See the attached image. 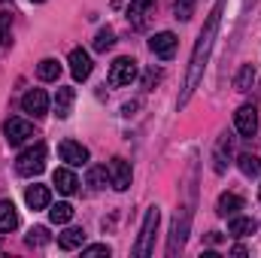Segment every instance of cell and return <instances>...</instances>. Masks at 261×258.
I'll return each mask as SVG.
<instances>
[{
    "label": "cell",
    "mask_w": 261,
    "mask_h": 258,
    "mask_svg": "<svg viewBox=\"0 0 261 258\" xmlns=\"http://www.w3.org/2000/svg\"><path fill=\"white\" fill-rule=\"evenodd\" d=\"M18 228V213L12 207V200H0V231H15Z\"/></svg>",
    "instance_id": "obj_20"
},
{
    "label": "cell",
    "mask_w": 261,
    "mask_h": 258,
    "mask_svg": "<svg viewBox=\"0 0 261 258\" xmlns=\"http://www.w3.org/2000/svg\"><path fill=\"white\" fill-rule=\"evenodd\" d=\"M234 125L240 131V137H255V131H258V110L252 104H243L234 113Z\"/></svg>",
    "instance_id": "obj_6"
},
{
    "label": "cell",
    "mask_w": 261,
    "mask_h": 258,
    "mask_svg": "<svg viewBox=\"0 0 261 258\" xmlns=\"http://www.w3.org/2000/svg\"><path fill=\"white\" fill-rule=\"evenodd\" d=\"M43 167H46V146L43 143H34L31 149H24L15 161V170L21 176H37V173H43Z\"/></svg>",
    "instance_id": "obj_3"
},
{
    "label": "cell",
    "mask_w": 261,
    "mask_h": 258,
    "mask_svg": "<svg viewBox=\"0 0 261 258\" xmlns=\"http://www.w3.org/2000/svg\"><path fill=\"white\" fill-rule=\"evenodd\" d=\"M237 167H240L243 176H258L261 173V158L258 155H240V158H237Z\"/></svg>",
    "instance_id": "obj_22"
},
{
    "label": "cell",
    "mask_w": 261,
    "mask_h": 258,
    "mask_svg": "<svg viewBox=\"0 0 261 258\" xmlns=\"http://www.w3.org/2000/svg\"><path fill=\"white\" fill-rule=\"evenodd\" d=\"M231 149H234V137H231V134H222L219 143H216V152H213V161H216L213 167H216V173H225V170H228Z\"/></svg>",
    "instance_id": "obj_12"
},
{
    "label": "cell",
    "mask_w": 261,
    "mask_h": 258,
    "mask_svg": "<svg viewBox=\"0 0 261 258\" xmlns=\"http://www.w3.org/2000/svg\"><path fill=\"white\" fill-rule=\"evenodd\" d=\"M52 183L58 186L61 194H73L76 189H79V179H76V173H73L70 167H58V170L52 173Z\"/></svg>",
    "instance_id": "obj_15"
},
{
    "label": "cell",
    "mask_w": 261,
    "mask_h": 258,
    "mask_svg": "<svg viewBox=\"0 0 261 258\" xmlns=\"http://www.w3.org/2000/svg\"><path fill=\"white\" fill-rule=\"evenodd\" d=\"M107 167H91V173H88V186L91 189H103L107 186Z\"/></svg>",
    "instance_id": "obj_28"
},
{
    "label": "cell",
    "mask_w": 261,
    "mask_h": 258,
    "mask_svg": "<svg viewBox=\"0 0 261 258\" xmlns=\"http://www.w3.org/2000/svg\"><path fill=\"white\" fill-rule=\"evenodd\" d=\"M21 110H24L28 116H34V119H43V116L49 113V97H46V91H43V88H31V91L21 97Z\"/></svg>",
    "instance_id": "obj_5"
},
{
    "label": "cell",
    "mask_w": 261,
    "mask_h": 258,
    "mask_svg": "<svg viewBox=\"0 0 261 258\" xmlns=\"http://www.w3.org/2000/svg\"><path fill=\"white\" fill-rule=\"evenodd\" d=\"M58 155H61V161H67L70 167H82V164H88V149L82 146V143H76V140H64L61 146H58Z\"/></svg>",
    "instance_id": "obj_8"
},
{
    "label": "cell",
    "mask_w": 261,
    "mask_h": 258,
    "mask_svg": "<svg viewBox=\"0 0 261 258\" xmlns=\"http://www.w3.org/2000/svg\"><path fill=\"white\" fill-rule=\"evenodd\" d=\"M231 255H246V246H240V243H237V246L231 249Z\"/></svg>",
    "instance_id": "obj_32"
},
{
    "label": "cell",
    "mask_w": 261,
    "mask_h": 258,
    "mask_svg": "<svg viewBox=\"0 0 261 258\" xmlns=\"http://www.w3.org/2000/svg\"><path fill=\"white\" fill-rule=\"evenodd\" d=\"M176 34H170V31H161V34H155L152 40H149V49H152V55H158V58H173L176 55Z\"/></svg>",
    "instance_id": "obj_9"
},
{
    "label": "cell",
    "mask_w": 261,
    "mask_h": 258,
    "mask_svg": "<svg viewBox=\"0 0 261 258\" xmlns=\"http://www.w3.org/2000/svg\"><path fill=\"white\" fill-rule=\"evenodd\" d=\"M137 79V61L134 58H116L110 67V85H130Z\"/></svg>",
    "instance_id": "obj_4"
},
{
    "label": "cell",
    "mask_w": 261,
    "mask_h": 258,
    "mask_svg": "<svg viewBox=\"0 0 261 258\" xmlns=\"http://www.w3.org/2000/svg\"><path fill=\"white\" fill-rule=\"evenodd\" d=\"M34 3H43V0H34Z\"/></svg>",
    "instance_id": "obj_34"
},
{
    "label": "cell",
    "mask_w": 261,
    "mask_h": 258,
    "mask_svg": "<svg viewBox=\"0 0 261 258\" xmlns=\"http://www.w3.org/2000/svg\"><path fill=\"white\" fill-rule=\"evenodd\" d=\"M155 6V0H130L128 6V21L134 28H143V18H146V12Z\"/></svg>",
    "instance_id": "obj_19"
},
{
    "label": "cell",
    "mask_w": 261,
    "mask_h": 258,
    "mask_svg": "<svg viewBox=\"0 0 261 258\" xmlns=\"http://www.w3.org/2000/svg\"><path fill=\"white\" fill-rule=\"evenodd\" d=\"M73 100H76V91L73 88H58V94H55V116L58 119H67L70 116Z\"/></svg>",
    "instance_id": "obj_18"
},
{
    "label": "cell",
    "mask_w": 261,
    "mask_h": 258,
    "mask_svg": "<svg viewBox=\"0 0 261 258\" xmlns=\"http://www.w3.org/2000/svg\"><path fill=\"white\" fill-rule=\"evenodd\" d=\"M110 183L116 192H128L130 189V164L125 158H113L110 161Z\"/></svg>",
    "instance_id": "obj_10"
},
{
    "label": "cell",
    "mask_w": 261,
    "mask_h": 258,
    "mask_svg": "<svg viewBox=\"0 0 261 258\" xmlns=\"http://www.w3.org/2000/svg\"><path fill=\"white\" fill-rule=\"evenodd\" d=\"M70 73H73L76 82H82V79L91 76V55L85 49H73L70 52Z\"/></svg>",
    "instance_id": "obj_11"
},
{
    "label": "cell",
    "mask_w": 261,
    "mask_h": 258,
    "mask_svg": "<svg viewBox=\"0 0 261 258\" xmlns=\"http://www.w3.org/2000/svg\"><path fill=\"white\" fill-rule=\"evenodd\" d=\"M158 222H161V213L158 207H149L146 219H143V228H140V240L134 243V255L146 258L155 252V231H158Z\"/></svg>",
    "instance_id": "obj_2"
},
{
    "label": "cell",
    "mask_w": 261,
    "mask_h": 258,
    "mask_svg": "<svg viewBox=\"0 0 261 258\" xmlns=\"http://www.w3.org/2000/svg\"><path fill=\"white\" fill-rule=\"evenodd\" d=\"M82 255L85 258H94V255L110 258V246H107V243H91V246H82Z\"/></svg>",
    "instance_id": "obj_29"
},
{
    "label": "cell",
    "mask_w": 261,
    "mask_h": 258,
    "mask_svg": "<svg viewBox=\"0 0 261 258\" xmlns=\"http://www.w3.org/2000/svg\"><path fill=\"white\" fill-rule=\"evenodd\" d=\"M249 3H255V0H249Z\"/></svg>",
    "instance_id": "obj_35"
},
{
    "label": "cell",
    "mask_w": 261,
    "mask_h": 258,
    "mask_svg": "<svg viewBox=\"0 0 261 258\" xmlns=\"http://www.w3.org/2000/svg\"><path fill=\"white\" fill-rule=\"evenodd\" d=\"M255 231H258V222L252 216H231V225H228L231 237H252Z\"/></svg>",
    "instance_id": "obj_13"
},
{
    "label": "cell",
    "mask_w": 261,
    "mask_h": 258,
    "mask_svg": "<svg viewBox=\"0 0 261 258\" xmlns=\"http://www.w3.org/2000/svg\"><path fill=\"white\" fill-rule=\"evenodd\" d=\"M37 76H40L43 82H55V79L61 76V64H58L55 58H43V61L37 64Z\"/></svg>",
    "instance_id": "obj_21"
},
{
    "label": "cell",
    "mask_w": 261,
    "mask_h": 258,
    "mask_svg": "<svg viewBox=\"0 0 261 258\" xmlns=\"http://www.w3.org/2000/svg\"><path fill=\"white\" fill-rule=\"evenodd\" d=\"M82 243H85V231H82V228H67V231L58 234V246H61L64 252L82 249Z\"/></svg>",
    "instance_id": "obj_17"
},
{
    "label": "cell",
    "mask_w": 261,
    "mask_h": 258,
    "mask_svg": "<svg viewBox=\"0 0 261 258\" xmlns=\"http://www.w3.org/2000/svg\"><path fill=\"white\" fill-rule=\"evenodd\" d=\"M9 43H12V15L0 12V46H9Z\"/></svg>",
    "instance_id": "obj_27"
},
{
    "label": "cell",
    "mask_w": 261,
    "mask_h": 258,
    "mask_svg": "<svg viewBox=\"0 0 261 258\" xmlns=\"http://www.w3.org/2000/svg\"><path fill=\"white\" fill-rule=\"evenodd\" d=\"M158 79H161V70H149V73H146V88H152Z\"/></svg>",
    "instance_id": "obj_31"
},
{
    "label": "cell",
    "mask_w": 261,
    "mask_h": 258,
    "mask_svg": "<svg viewBox=\"0 0 261 258\" xmlns=\"http://www.w3.org/2000/svg\"><path fill=\"white\" fill-rule=\"evenodd\" d=\"M24 203L31 207V210H46L49 203H52V194L46 186H31L28 192H24Z\"/></svg>",
    "instance_id": "obj_16"
},
{
    "label": "cell",
    "mask_w": 261,
    "mask_h": 258,
    "mask_svg": "<svg viewBox=\"0 0 261 258\" xmlns=\"http://www.w3.org/2000/svg\"><path fill=\"white\" fill-rule=\"evenodd\" d=\"M49 219H52L55 225H67V222L73 219V207H70L67 200H64V203H55V207L49 210Z\"/></svg>",
    "instance_id": "obj_25"
},
{
    "label": "cell",
    "mask_w": 261,
    "mask_h": 258,
    "mask_svg": "<svg viewBox=\"0 0 261 258\" xmlns=\"http://www.w3.org/2000/svg\"><path fill=\"white\" fill-rule=\"evenodd\" d=\"M3 134H6V143H9V146H18V143H24V140L34 137V125L24 122V119H15V116H12V119H6Z\"/></svg>",
    "instance_id": "obj_7"
},
{
    "label": "cell",
    "mask_w": 261,
    "mask_h": 258,
    "mask_svg": "<svg viewBox=\"0 0 261 258\" xmlns=\"http://www.w3.org/2000/svg\"><path fill=\"white\" fill-rule=\"evenodd\" d=\"M113 46H116V34H113V28H100L97 37H94V52H110Z\"/></svg>",
    "instance_id": "obj_24"
},
{
    "label": "cell",
    "mask_w": 261,
    "mask_h": 258,
    "mask_svg": "<svg viewBox=\"0 0 261 258\" xmlns=\"http://www.w3.org/2000/svg\"><path fill=\"white\" fill-rule=\"evenodd\" d=\"M0 3H9V0H0Z\"/></svg>",
    "instance_id": "obj_33"
},
{
    "label": "cell",
    "mask_w": 261,
    "mask_h": 258,
    "mask_svg": "<svg viewBox=\"0 0 261 258\" xmlns=\"http://www.w3.org/2000/svg\"><path fill=\"white\" fill-rule=\"evenodd\" d=\"M225 3H228V0H216V6H213V12H210L206 24H203L200 37H197L195 52H192V64H189V76H186V91H182V97H179V107H186V104H189L192 91H195L197 82H200V73H203V67H206V58H210V49H213V40H216L219 21H222Z\"/></svg>",
    "instance_id": "obj_1"
},
{
    "label": "cell",
    "mask_w": 261,
    "mask_h": 258,
    "mask_svg": "<svg viewBox=\"0 0 261 258\" xmlns=\"http://www.w3.org/2000/svg\"><path fill=\"white\" fill-rule=\"evenodd\" d=\"M173 15H176L179 21H189V18L195 15V0H176V3H173Z\"/></svg>",
    "instance_id": "obj_26"
},
{
    "label": "cell",
    "mask_w": 261,
    "mask_h": 258,
    "mask_svg": "<svg viewBox=\"0 0 261 258\" xmlns=\"http://www.w3.org/2000/svg\"><path fill=\"white\" fill-rule=\"evenodd\" d=\"M49 240V231L46 228H34L31 234H28V246H43Z\"/></svg>",
    "instance_id": "obj_30"
},
{
    "label": "cell",
    "mask_w": 261,
    "mask_h": 258,
    "mask_svg": "<svg viewBox=\"0 0 261 258\" xmlns=\"http://www.w3.org/2000/svg\"><path fill=\"white\" fill-rule=\"evenodd\" d=\"M252 82H255V67L243 64L240 67V73H237V79H234V88H237V91H249Z\"/></svg>",
    "instance_id": "obj_23"
},
{
    "label": "cell",
    "mask_w": 261,
    "mask_h": 258,
    "mask_svg": "<svg viewBox=\"0 0 261 258\" xmlns=\"http://www.w3.org/2000/svg\"><path fill=\"white\" fill-rule=\"evenodd\" d=\"M240 210H243V197H240V194L225 192L219 200H216V213H219L222 219H228V216H237Z\"/></svg>",
    "instance_id": "obj_14"
}]
</instances>
